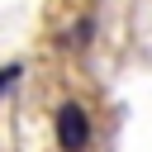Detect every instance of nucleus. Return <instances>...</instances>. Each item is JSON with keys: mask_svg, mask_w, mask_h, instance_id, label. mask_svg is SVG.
I'll list each match as a JSON object with an SVG mask.
<instances>
[{"mask_svg": "<svg viewBox=\"0 0 152 152\" xmlns=\"http://www.w3.org/2000/svg\"><path fill=\"white\" fill-rule=\"evenodd\" d=\"M86 142H90V114L76 100H66L57 109V147L62 152H86Z\"/></svg>", "mask_w": 152, "mask_h": 152, "instance_id": "nucleus-1", "label": "nucleus"}, {"mask_svg": "<svg viewBox=\"0 0 152 152\" xmlns=\"http://www.w3.org/2000/svg\"><path fill=\"white\" fill-rule=\"evenodd\" d=\"M14 76H19V66H5V71H0V90H5V86H10Z\"/></svg>", "mask_w": 152, "mask_h": 152, "instance_id": "nucleus-2", "label": "nucleus"}]
</instances>
